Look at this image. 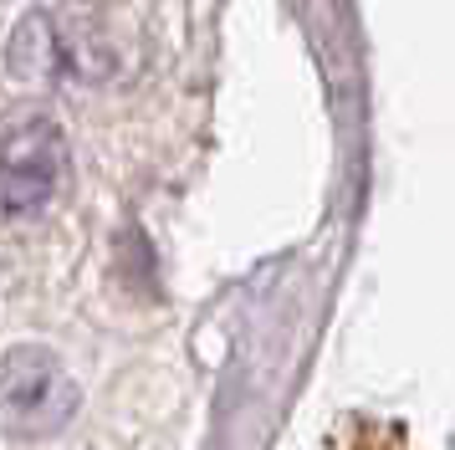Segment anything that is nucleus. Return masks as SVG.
I'll return each mask as SVG.
<instances>
[{
	"instance_id": "nucleus-1",
	"label": "nucleus",
	"mask_w": 455,
	"mask_h": 450,
	"mask_svg": "<svg viewBox=\"0 0 455 450\" xmlns=\"http://www.w3.org/2000/svg\"><path fill=\"white\" fill-rule=\"evenodd\" d=\"M77 409V389L57 353L42 343H21L0 358V430L11 435H57Z\"/></svg>"
},
{
	"instance_id": "nucleus-2",
	"label": "nucleus",
	"mask_w": 455,
	"mask_h": 450,
	"mask_svg": "<svg viewBox=\"0 0 455 450\" xmlns=\"http://www.w3.org/2000/svg\"><path fill=\"white\" fill-rule=\"evenodd\" d=\"M67 180V139L57 123L31 118L0 139V221H31Z\"/></svg>"
}]
</instances>
